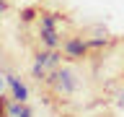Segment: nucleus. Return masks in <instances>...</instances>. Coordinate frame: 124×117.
I'll return each instance as SVG.
<instances>
[{
    "label": "nucleus",
    "mask_w": 124,
    "mask_h": 117,
    "mask_svg": "<svg viewBox=\"0 0 124 117\" xmlns=\"http://www.w3.org/2000/svg\"><path fill=\"white\" fill-rule=\"evenodd\" d=\"M0 117H3V109H0Z\"/></svg>",
    "instance_id": "nucleus-1"
}]
</instances>
